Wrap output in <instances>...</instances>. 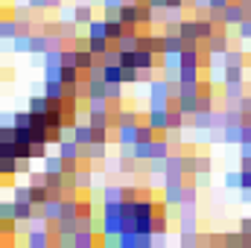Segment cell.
<instances>
[{"label": "cell", "mask_w": 251, "mask_h": 248, "mask_svg": "<svg viewBox=\"0 0 251 248\" xmlns=\"http://www.w3.org/2000/svg\"><path fill=\"white\" fill-rule=\"evenodd\" d=\"M146 102H149V108H170V105L176 102V97H173V88H170V79H167V76H164V79H152V82H149Z\"/></svg>", "instance_id": "obj_1"}, {"label": "cell", "mask_w": 251, "mask_h": 248, "mask_svg": "<svg viewBox=\"0 0 251 248\" xmlns=\"http://www.w3.org/2000/svg\"><path fill=\"white\" fill-rule=\"evenodd\" d=\"M204 44H207V53H210V56H225V53L234 47V41H231V35H228V26H216V32H213Z\"/></svg>", "instance_id": "obj_2"}, {"label": "cell", "mask_w": 251, "mask_h": 248, "mask_svg": "<svg viewBox=\"0 0 251 248\" xmlns=\"http://www.w3.org/2000/svg\"><path fill=\"white\" fill-rule=\"evenodd\" d=\"M210 170H213V158L207 152H187V175L210 173Z\"/></svg>", "instance_id": "obj_3"}, {"label": "cell", "mask_w": 251, "mask_h": 248, "mask_svg": "<svg viewBox=\"0 0 251 248\" xmlns=\"http://www.w3.org/2000/svg\"><path fill=\"white\" fill-rule=\"evenodd\" d=\"M26 246L29 248L53 246V231H50V228H29V231H26Z\"/></svg>", "instance_id": "obj_4"}, {"label": "cell", "mask_w": 251, "mask_h": 248, "mask_svg": "<svg viewBox=\"0 0 251 248\" xmlns=\"http://www.w3.org/2000/svg\"><path fill=\"white\" fill-rule=\"evenodd\" d=\"M38 210H41L50 222H59V219L64 216V196H50V198H47Z\"/></svg>", "instance_id": "obj_5"}, {"label": "cell", "mask_w": 251, "mask_h": 248, "mask_svg": "<svg viewBox=\"0 0 251 248\" xmlns=\"http://www.w3.org/2000/svg\"><path fill=\"white\" fill-rule=\"evenodd\" d=\"M137 125L140 123H120L114 128V143H120V146H134V143H137Z\"/></svg>", "instance_id": "obj_6"}, {"label": "cell", "mask_w": 251, "mask_h": 248, "mask_svg": "<svg viewBox=\"0 0 251 248\" xmlns=\"http://www.w3.org/2000/svg\"><path fill=\"white\" fill-rule=\"evenodd\" d=\"M249 12H246V6L240 3V0H231V6L225 9V26H231V29H237V24L246 18Z\"/></svg>", "instance_id": "obj_7"}, {"label": "cell", "mask_w": 251, "mask_h": 248, "mask_svg": "<svg viewBox=\"0 0 251 248\" xmlns=\"http://www.w3.org/2000/svg\"><path fill=\"white\" fill-rule=\"evenodd\" d=\"M15 35H21V24L15 21V15H3L0 18V41H12Z\"/></svg>", "instance_id": "obj_8"}, {"label": "cell", "mask_w": 251, "mask_h": 248, "mask_svg": "<svg viewBox=\"0 0 251 248\" xmlns=\"http://www.w3.org/2000/svg\"><path fill=\"white\" fill-rule=\"evenodd\" d=\"M105 149H108V143H105V140H91V143L85 146L82 158H91L94 164H100V161H105V158H108V152H105Z\"/></svg>", "instance_id": "obj_9"}, {"label": "cell", "mask_w": 251, "mask_h": 248, "mask_svg": "<svg viewBox=\"0 0 251 248\" xmlns=\"http://www.w3.org/2000/svg\"><path fill=\"white\" fill-rule=\"evenodd\" d=\"M146 120L155 125L158 131H167L170 128V108H149L146 111Z\"/></svg>", "instance_id": "obj_10"}, {"label": "cell", "mask_w": 251, "mask_h": 248, "mask_svg": "<svg viewBox=\"0 0 251 248\" xmlns=\"http://www.w3.org/2000/svg\"><path fill=\"white\" fill-rule=\"evenodd\" d=\"M187 41L181 32H164V53H184Z\"/></svg>", "instance_id": "obj_11"}, {"label": "cell", "mask_w": 251, "mask_h": 248, "mask_svg": "<svg viewBox=\"0 0 251 248\" xmlns=\"http://www.w3.org/2000/svg\"><path fill=\"white\" fill-rule=\"evenodd\" d=\"M26 108H29L32 114H47V111L53 108V102H50V97H47V94L41 91V94H32V97H29Z\"/></svg>", "instance_id": "obj_12"}, {"label": "cell", "mask_w": 251, "mask_h": 248, "mask_svg": "<svg viewBox=\"0 0 251 248\" xmlns=\"http://www.w3.org/2000/svg\"><path fill=\"white\" fill-rule=\"evenodd\" d=\"M222 94H225V105H231V102H240L246 97V88H243V82H225Z\"/></svg>", "instance_id": "obj_13"}, {"label": "cell", "mask_w": 251, "mask_h": 248, "mask_svg": "<svg viewBox=\"0 0 251 248\" xmlns=\"http://www.w3.org/2000/svg\"><path fill=\"white\" fill-rule=\"evenodd\" d=\"M70 134H73L82 146H88V143L94 140V125L88 123V120H85V123H73L70 125Z\"/></svg>", "instance_id": "obj_14"}, {"label": "cell", "mask_w": 251, "mask_h": 248, "mask_svg": "<svg viewBox=\"0 0 251 248\" xmlns=\"http://www.w3.org/2000/svg\"><path fill=\"white\" fill-rule=\"evenodd\" d=\"M158 62H161V70L164 73H178L181 70V53H161L158 56Z\"/></svg>", "instance_id": "obj_15"}, {"label": "cell", "mask_w": 251, "mask_h": 248, "mask_svg": "<svg viewBox=\"0 0 251 248\" xmlns=\"http://www.w3.org/2000/svg\"><path fill=\"white\" fill-rule=\"evenodd\" d=\"M85 88H88V99H108L105 97V79H88L85 76Z\"/></svg>", "instance_id": "obj_16"}, {"label": "cell", "mask_w": 251, "mask_h": 248, "mask_svg": "<svg viewBox=\"0 0 251 248\" xmlns=\"http://www.w3.org/2000/svg\"><path fill=\"white\" fill-rule=\"evenodd\" d=\"M41 167L47 170V173H64V167H67V161H64L59 152H50L44 161H41Z\"/></svg>", "instance_id": "obj_17"}, {"label": "cell", "mask_w": 251, "mask_h": 248, "mask_svg": "<svg viewBox=\"0 0 251 248\" xmlns=\"http://www.w3.org/2000/svg\"><path fill=\"white\" fill-rule=\"evenodd\" d=\"M120 21H123L126 26H137V21H140V12H137V3H126L123 9H120Z\"/></svg>", "instance_id": "obj_18"}, {"label": "cell", "mask_w": 251, "mask_h": 248, "mask_svg": "<svg viewBox=\"0 0 251 248\" xmlns=\"http://www.w3.org/2000/svg\"><path fill=\"white\" fill-rule=\"evenodd\" d=\"M201 64H184L181 70H178V76H181V82H201Z\"/></svg>", "instance_id": "obj_19"}, {"label": "cell", "mask_w": 251, "mask_h": 248, "mask_svg": "<svg viewBox=\"0 0 251 248\" xmlns=\"http://www.w3.org/2000/svg\"><path fill=\"white\" fill-rule=\"evenodd\" d=\"M100 6H102V18H120L126 0H100Z\"/></svg>", "instance_id": "obj_20"}, {"label": "cell", "mask_w": 251, "mask_h": 248, "mask_svg": "<svg viewBox=\"0 0 251 248\" xmlns=\"http://www.w3.org/2000/svg\"><path fill=\"white\" fill-rule=\"evenodd\" d=\"M73 12H76V21H79L82 26H88V24L94 21V9H91V3H76Z\"/></svg>", "instance_id": "obj_21"}, {"label": "cell", "mask_w": 251, "mask_h": 248, "mask_svg": "<svg viewBox=\"0 0 251 248\" xmlns=\"http://www.w3.org/2000/svg\"><path fill=\"white\" fill-rule=\"evenodd\" d=\"M29 50H32V35L21 32L12 38V53H29Z\"/></svg>", "instance_id": "obj_22"}, {"label": "cell", "mask_w": 251, "mask_h": 248, "mask_svg": "<svg viewBox=\"0 0 251 248\" xmlns=\"http://www.w3.org/2000/svg\"><path fill=\"white\" fill-rule=\"evenodd\" d=\"M117 243H120V248H140V234L137 231H120Z\"/></svg>", "instance_id": "obj_23"}, {"label": "cell", "mask_w": 251, "mask_h": 248, "mask_svg": "<svg viewBox=\"0 0 251 248\" xmlns=\"http://www.w3.org/2000/svg\"><path fill=\"white\" fill-rule=\"evenodd\" d=\"M123 82H105V97L108 102H123Z\"/></svg>", "instance_id": "obj_24"}, {"label": "cell", "mask_w": 251, "mask_h": 248, "mask_svg": "<svg viewBox=\"0 0 251 248\" xmlns=\"http://www.w3.org/2000/svg\"><path fill=\"white\" fill-rule=\"evenodd\" d=\"M123 187L126 184H102V198L105 201H123Z\"/></svg>", "instance_id": "obj_25"}, {"label": "cell", "mask_w": 251, "mask_h": 248, "mask_svg": "<svg viewBox=\"0 0 251 248\" xmlns=\"http://www.w3.org/2000/svg\"><path fill=\"white\" fill-rule=\"evenodd\" d=\"M108 21V38L111 41H117V38H123L126 35V24L120 21V18H105Z\"/></svg>", "instance_id": "obj_26"}, {"label": "cell", "mask_w": 251, "mask_h": 248, "mask_svg": "<svg viewBox=\"0 0 251 248\" xmlns=\"http://www.w3.org/2000/svg\"><path fill=\"white\" fill-rule=\"evenodd\" d=\"M85 35H108V21H105V18H102V21L94 18V21L85 26Z\"/></svg>", "instance_id": "obj_27"}, {"label": "cell", "mask_w": 251, "mask_h": 248, "mask_svg": "<svg viewBox=\"0 0 251 248\" xmlns=\"http://www.w3.org/2000/svg\"><path fill=\"white\" fill-rule=\"evenodd\" d=\"M0 219H18V204H15V198H3V201H0Z\"/></svg>", "instance_id": "obj_28"}, {"label": "cell", "mask_w": 251, "mask_h": 248, "mask_svg": "<svg viewBox=\"0 0 251 248\" xmlns=\"http://www.w3.org/2000/svg\"><path fill=\"white\" fill-rule=\"evenodd\" d=\"M246 79V64H234L225 70V82H243Z\"/></svg>", "instance_id": "obj_29"}, {"label": "cell", "mask_w": 251, "mask_h": 248, "mask_svg": "<svg viewBox=\"0 0 251 248\" xmlns=\"http://www.w3.org/2000/svg\"><path fill=\"white\" fill-rule=\"evenodd\" d=\"M225 64H228V67H234V64H246V53H243L240 47H231V50L225 53Z\"/></svg>", "instance_id": "obj_30"}, {"label": "cell", "mask_w": 251, "mask_h": 248, "mask_svg": "<svg viewBox=\"0 0 251 248\" xmlns=\"http://www.w3.org/2000/svg\"><path fill=\"white\" fill-rule=\"evenodd\" d=\"M44 67H62V50H47V53H44L41 70H44Z\"/></svg>", "instance_id": "obj_31"}, {"label": "cell", "mask_w": 251, "mask_h": 248, "mask_svg": "<svg viewBox=\"0 0 251 248\" xmlns=\"http://www.w3.org/2000/svg\"><path fill=\"white\" fill-rule=\"evenodd\" d=\"M178 222H181V225H178L181 234H199V219H196V216H181Z\"/></svg>", "instance_id": "obj_32"}, {"label": "cell", "mask_w": 251, "mask_h": 248, "mask_svg": "<svg viewBox=\"0 0 251 248\" xmlns=\"http://www.w3.org/2000/svg\"><path fill=\"white\" fill-rule=\"evenodd\" d=\"M47 146H50V143H41V140H35V143L29 146V149H32V161H44V158L50 155V152H47Z\"/></svg>", "instance_id": "obj_33"}, {"label": "cell", "mask_w": 251, "mask_h": 248, "mask_svg": "<svg viewBox=\"0 0 251 248\" xmlns=\"http://www.w3.org/2000/svg\"><path fill=\"white\" fill-rule=\"evenodd\" d=\"M29 190H32L29 184L12 187V198H15V201H32V198H29Z\"/></svg>", "instance_id": "obj_34"}, {"label": "cell", "mask_w": 251, "mask_h": 248, "mask_svg": "<svg viewBox=\"0 0 251 248\" xmlns=\"http://www.w3.org/2000/svg\"><path fill=\"white\" fill-rule=\"evenodd\" d=\"M108 99H88V111L91 114H100V111H108Z\"/></svg>", "instance_id": "obj_35"}, {"label": "cell", "mask_w": 251, "mask_h": 248, "mask_svg": "<svg viewBox=\"0 0 251 248\" xmlns=\"http://www.w3.org/2000/svg\"><path fill=\"white\" fill-rule=\"evenodd\" d=\"M225 190H240V170L237 173H225Z\"/></svg>", "instance_id": "obj_36"}, {"label": "cell", "mask_w": 251, "mask_h": 248, "mask_svg": "<svg viewBox=\"0 0 251 248\" xmlns=\"http://www.w3.org/2000/svg\"><path fill=\"white\" fill-rule=\"evenodd\" d=\"M26 6L32 12H50V0H26Z\"/></svg>", "instance_id": "obj_37"}, {"label": "cell", "mask_w": 251, "mask_h": 248, "mask_svg": "<svg viewBox=\"0 0 251 248\" xmlns=\"http://www.w3.org/2000/svg\"><path fill=\"white\" fill-rule=\"evenodd\" d=\"M240 190H251V167L240 170Z\"/></svg>", "instance_id": "obj_38"}, {"label": "cell", "mask_w": 251, "mask_h": 248, "mask_svg": "<svg viewBox=\"0 0 251 248\" xmlns=\"http://www.w3.org/2000/svg\"><path fill=\"white\" fill-rule=\"evenodd\" d=\"M15 114H18V111H6V108H3V111H0V125H15Z\"/></svg>", "instance_id": "obj_39"}, {"label": "cell", "mask_w": 251, "mask_h": 248, "mask_svg": "<svg viewBox=\"0 0 251 248\" xmlns=\"http://www.w3.org/2000/svg\"><path fill=\"white\" fill-rule=\"evenodd\" d=\"M193 178H196V184L199 187H210V173H196Z\"/></svg>", "instance_id": "obj_40"}, {"label": "cell", "mask_w": 251, "mask_h": 248, "mask_svg": "<svg viewBox=\"0 0 251 248\" xmlns=\"http://www.w3.org/2000/svg\"><path fill=\"white\" fill-rule=\"evenodd\" d=\"M240 231L251 237V216H243V219H240Z\"/></svg>", "instance_id": "obj_41"}, {"label": "cell", "mask_w": 251, "mask_h": 248, "mask_svg": "<svg viewBox=\"0 0 251 248\" xmlns=\"http://www.w3.org/2000/svg\"><path fill=\"white\" fill-rule=\"evenodd\" d=\"M237 149H240V161H243V158H251V143H240Z\"/></svg>", "instance_id": "obj_42"}, {"label": "cell", "mask_w": 251, "mask_h": 248, "mask_svg": "<svg viewBox=\"0 0 251 248\" xmlns=\"http://www.w3.org/2000/svg\"><path fill=\"white\" fill-rule=\"evenodd\" d=\"M64 6V0H50V12H59Z\"/></svg>", "instance_id": "obj_43"}, {"label": "cell", "mask_w": 251, "mask_h": 248, "mask_svg": "<svg viewBox=\"0 0 251 248\" xmlns=\"http://www.w3.org/2000/svg\"><path fill=\"white\" fill-rule=\"evenodd\" d=\"M149 3H152L155 9H164V6H167V0H149Z\"/></svg>", "instance_id": "obj_44"}]
</instances>
